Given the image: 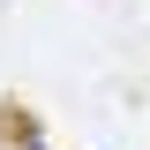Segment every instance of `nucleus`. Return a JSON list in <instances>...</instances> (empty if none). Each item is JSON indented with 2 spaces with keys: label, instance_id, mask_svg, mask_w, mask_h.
Listing matches in <instances>:
<instances>
[{
  "label": "nucleus",
  "instance_id": "f257e3e1",
  "mask_svg": "<svg viewBox=\"0 0 150 150\" xmlns=\"http://www.w3.org/2000/svg\"><path fill=\"white\" fill-rule=\"evenodd\" d=\"M23 150H45V143H23Z\"/></svg>",
  "mask_w": 150,
  "mask_h": 150
}]
</instances>
